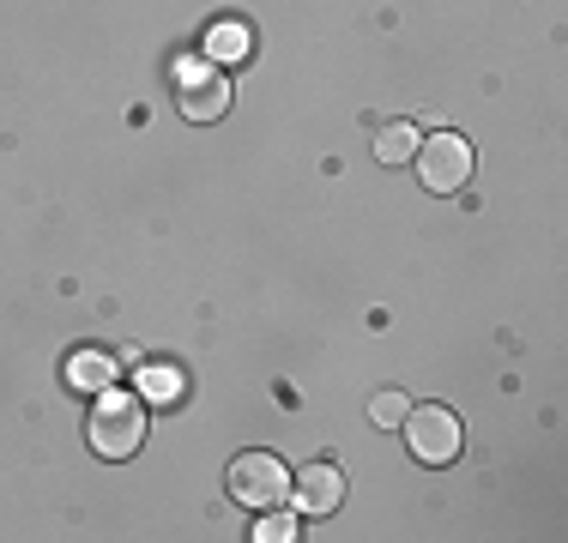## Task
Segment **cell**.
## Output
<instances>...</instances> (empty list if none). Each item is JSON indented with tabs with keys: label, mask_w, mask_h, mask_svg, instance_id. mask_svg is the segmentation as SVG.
Masks as SVG:
<instances>
[{
	"label": "cell",
	"mask_w": 568,
	"mask_h": 543,
	"mask_svg": "<svg viewBox=\"0 0 568 543\" xmlns=\"http://www.w3.org/2000/svg\"><path fill=\"white\" fill-rule=\"evenodd\" d=\"M145 441V399L140 392L103 387L91 404V453L98 459H133Z\"/></svg>",
	"instance_id": "1"
},
{
	"label": "cell",
	"mask_w": 568,
	"mask_h": 543,
	"mask_svg": "<svg viewBox=\"0 0 568 543\" xmlns=\"http://www.w3.org/2000/svg\"><path fill=\"white\" fill-rule=\"evenodd\" d=\"M399 429H405V447H412L424 465H454L459 447H466V429H459V417L448 404H412Z\"/></svg>",
	"instance_id": "2"
},
{
	"label": "cell",
	"mask_w": 568,
	"mask_h": 543,
	"mask_svg": "<svg viewBox=\"0 0 568 543\" xmlns=\"http://www.w3.org/2000/svg\"><path fill=\"white\" fill-rule=\"evenodd\" d=\"M417 175H424L429 194H459L471 182V140L466 133H448V127L417 140Z\"/></svg>",
	"instance_id": "3"
},
{
	"label": "cell",
	"mask_w": 568,
	"mask_h": 543,
	"mask_svg": "<svg viewBox=\"0 0 568 543\" xmlns=\"http://www.w3.org/2000/svg\"><path fill=\"white\" fill-rule=\"evenodd\" d=\"M230 495L242 508H284L291 501V471H284L278 453H242L230 465Z\"/></svg>",
	"instance_id": "4"
},
{
	"label": "cell",
	"mask_w": 568,
	"mask_h": 543,
	"mask_svg": "<svg viewBox=\"0 0 568 543\" xmlns=\"http://www.w3.org/2000/svg\"><path fill=\"white\" fill-rule=\"evenodd\" d=\"M175 85H182V115L187 121H219L224 109H230V85H224V73L212 61H182L175 66Z\"/></svg>",
	"instance_id": "5"
},
{
	"label": "cell",
	"mask_w": 568,
	"mask_h": 543,
	"mask_svg": "<svg viewBox=\"0 0 568 543\" xmlns=\"http://www.w3.org/2000/svg\"><path fill=\"white\" fill-rule=\"evenodd\" d=\"M291 495H296V508H303V513H333L345 501V471L327 465V459H321V465H303L291 478Z\"/></svg>",
	"instance_id": "6"
},
{
	"label": "cell",
	"mask_w": 568,
	"mask_h": 543,
	"mask_svg": "<svg viewBox=\"0 0 568 543\" xmlns=\"http://www.w3.org/2000/svg\"><path fill=\"white\" fill-rule=\"evenodd\" d=\"M67 380H73L79 392H103V387H115V362L103 357V350H73V357H67Z\"/></svg>",
	"instance_id": "7"
},
{
	"label": "cell",
	"mask_w": 568,
	"mask_h": 543,
	"mask_svg": "<svg viewBox=\"0 0 568 543\" xmlns=\"http://www.w3.org/2000/svg\"><path fill=\"white\" fill-rule=\"evenodd\" d=\"M248 49H254V31L236 19H219L206 31V61H248Z\"/></svg>",
	"instance_id": "8"
},
{
	"label": "cell",
	"mask_w": 568,
	"mask_h": 543,
	"mask_svg": "<svg viewBox=\"0 0 568 543\" xmlns=\"http://www.w3.org/2000/svg\"><path fill=\"white\" fill-rule=\"evenodd\" d=\"M417 140H424V133H417L412 121H394V127H382V140H375V157H382V163H412Z\"/></svg>",
	"instance_id": "9"
},
{
	"label": "cell",
	"mask_w": 568,
	"mask_h": 543,
	"mask_svg": "<svg viewBox=\"0 0 568 543\" xmlns=\"http://www.w3.org/2000/svg\"><path fill=\"white\" fill-rule=\"evenodd\" d=\"M140 387H145V404H175V399H182V375H175L170 362L140 369Z\"/></svg>",
	"instance_id": "10"
},
{
	"label": "cell",
	"mask_w": 568,
	"mask_h": 543,
	"mask_svg": "<svg viewBox=\"0 0 568 543\" xmlns=\"http://www.w3.org/2000/svg\"><path fill=\"white\" fill-rule=\"evenodd\" d=\"M405 411H412V399H405L399 387H387V392H375V399H369V417H375L382 429H399Z\"/></svg>",
	"instance_id": "11"
},
{
	"label": "cell",
	"mask_w": 568,
	"mask_h": 543,
	"mask_svg": "<svg viewBox=\"0 0 568 543\" xmlns=\"http://www.w3.org/2000/svg\"><path fill=\"white\" fill-rule=\"evenodd\" d=\"M254 537H261V543H291V537H296V520H291V513H278V508H261Z\"/></svg>",
	"instance_id": "12"
}]
</instances>
